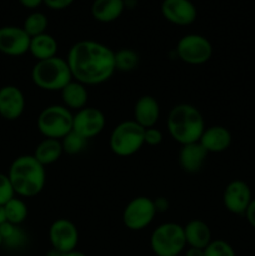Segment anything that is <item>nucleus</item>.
Wrapping results in <instances>:
<instances>
[{"instance_id": "1", "label": "nucleus", "mask_w": 255, "mask_h": 256, "mask_svg": "<svg viewBox=\"0 0 255 256\" xmlns=\"http://www.w3.org/2000/svg\"><path fill=\"white\" fill-rule=\"evenodd\" d=\"M115 52L95 40H80L70 48L66 62L72 79L84 85H99L114 75Z\"/></svg>"}, {"instance_id": "2", "label": "nucleus", "mask_w": 255, "mask_h": 256, "mask_svg": "<svg viewBox=\"0 0 255 256\" xmlns=\"http://www.w3.org/2000/svg\"><path fill=\"white\" fill-rule=\"evenodd\" d=\"M15 194L22 198H32L42 192L46 182L45 166L34 155H22L14 159L8 172Z\"/></svg>"}, {"instance_id": "3", "label": "nucleus", "mask_w": 255, "mask_h": 256, "mask_svg": "<svg viewBox=\"0 0 255 256\" xmlns=\"http://www.w3.org/2000/svg\"><path fill=\"white\" fill-rule=\"evenodd\" d=\"M166 125L170 136L180 145L199 142L205 130L202 112L190 104L175 105L170 110Z\"/></svg>"}, {"instance_id": "4", "label": "nucleus", "mask_w": 255, "mask_h": 256, "mask_svg": "<svg viewBox=\"0 0 255 256\" xmlns=\"http://www.w3.org/2000/svg\"><path fill=\"white\" fill-rule=\"evenodd\" d=\"M32 80L45 92H62L72 79L66 59L60 56L40 60L32 70Z\"/></svg>"}, {"instance_id": "5", "label": "nucleus", "mask_w": 255, "mask_h": 256, "mask_svg": "<svg viewBox=\"0 0 255 256\" xmlns=\"http://www.w3.org/2000/svg\"><path fill=\"white\" fill-rule=\"evenodd\" d=\"M144 135L145 129L134 120L120 122L110 135V149L118 156H132L145 144Z\"/></svg>"}, {"instance_id": "6", "label": "nucleus", "mask_w": 255, "mask_h": 256, "mask_svg": "<svg viewBox=\"0 0 255 256\" xmlns=\"http://www.w3.org/2000/svg\"><path fill=\"white\" fill-rule=\"evenodd\" d=\"M150 246L155 256H176L186 248L184 226L176 222L159 225L150 236Z\"/></svg>"}, {"instance_id": "7", "label": "nucleus", "mask_w": 255, "mask_h": 256, "mask_svg": "<svg viewBox=\"0 0 255 256\" xmlns=\"http://www.w3.org/2000/svg\"><path fill=\"white\" fill-rule=\"evenodd\" d=\"M74 114L64 105H50L38 118V129L48 139L62 140L72 130Z\"/></svg>"}, {"instance_id": "8", "label": "nucleus", "mask_w": 255, "mask_h": 256, "mask_svg": "<svg viewBox=\"0 0 255 256\" xmlns=\"http://www.w3.org/2000/svg\"><path fill=\"white\" fill-rule=\"evenodd\" d=\"M176 54L185 64L202 65L212 58V45L208 38L202 35L188 34L178 42Z\"/></svg>"}, {"instance_id": "9", "label": "nucleus", "mask_w": 255, "mask_h": 256, "mask_svg": "<svg viewBox=\"0 0 255 256\" xmlns=\"http://www.w3.org/2000/svg\"><path fill=\"white\" fill-rule=\"evenodd\" d=\"M154 200L146 196H136L130 200L122 212V222L132 232H140L149 226L156 215Z\"/></svg>"}, {"instance_id": "10", "label": "nucleus", "mask_w": 255, "mask_h": 256, "mask_svg": "<svg viewBox=\"0 0 255 256\" xmlns=\"http://www.w3.org/2000/svg\"><path fill=\"white\" fill-rule=\"evenodd\" d=\"M105 115L98 108L85 106L78 110L72 119V130L85 139L98 136L105 128Z\"/></svg>"}, {"instance_id": "11", "label": "nucleus", "mask_w": 255, "mask_h": 256, "mask_svg": "<svg viewBox=\"0 0 255 256\" xmlns=\"http://www.w3.org/2000/svg\"><path fill=\"white\" fill-rule=\"evenodd\" d=\"M49 240L52 249L65 254L76 249L79 242V232L74 222L62 218L50 225Z\"/></svg>"}, {"instance_id": "12", "label": "nucleus", "mask_w": 255, "mask_h": 256, "mask_svg": "<svg viewBox=\"0 0 255 256\" xmlns=\"http://www.w3.org/2000/svg\"><path fill=\"white\" fill-rule=\"evenodd\" d=\"M32 38L22 26L6 25L0 28V52L8 56H22L29 52Z\"/></svg>"}, {"instance_id": "13", "label": "nucleus", "mask_w": 255, "mask_h": 256, "mask_svg": "<svg viewBox=\"0 0 255 256\" xmlns=\"http://www.w3.org/2000/svg\"><path fill=\"white\" fill-rule=\"evenodd\" d=\"M162 14L174 25L188 26L198 18V10L192 0H162Z\"/></svg>"}, {"instance_id": "14", "label": "nucleus", "mask_w": 255, "mask_h": 256, "mask_svg": "<svg viewBox=\"0 0 255 256\" xmlns=\"http://www.w3.org/2000/svg\"><path fill=\"white\" fill-rule=\"evenodd\" d=\"M25 109V96L15 85L0 88V116L5 120L19 119Z\"/></svg>"}, {"instance_id": "15", "label": "nucleus", "mask_w": 255, "mask_h": 256, "mask_svg": "<svg viewBox=\"0 0 255 256\" xmlns=\"http://www.w3.org/2000/svg\"><path fill=\"white\" fill-rule=\"evenodd\" d=\"M222 202L226 210L232 214H245L248 206L252 202V192L246 182L234 180L225 188Z\"/></svg>"}, {"instance_id": "16", "label": "nucleus", "mask_w": 255, "mask_h": 256, "mask_svg": "<svg viewBox=\"0 0 255 256\" xmlns=\"http://www.w3.org/2000/svg\"><path fill=\"white\" fill-rule=\"evenodd\" d=\"M160 116V106L158 100L150 95L139 98L134 106V122L144 129L154 128Z\"/></svg>"}, {"instance_id": "17", "label": "nucleus", "mask_w": 255, "mask_h": 256, "mask_svg": "<svg viewBox=\"0 0 255 256\" xmlns=\"http://www.w3.org/2000/svg\"><path fill=\"white\" fill-rule=\"evenodd\" d=\"M199 142L206 150L208 154L209 152H222L232 144V134L226 128L219 126V125L205 128Z\"/></svg>"}, {"instance_id": "18", "label": "nucleus", "mask_w": 255, "mask_h": 256, "mask_svg": "<svg viewBox=\"0 0 255 256\" xmlns=\"http://www.w3.org/2000/svg\"><path fill=\"white\" fill-rule=\"evenodd\" d=\"M206 155L208 152L199 142L182 145L179 152V164L184 172H189V174H195L202 168Z\"/></svg>"}, {"instance_id": "19", "label": "nucleus", "mask_w": 255, "mask_h": 256, "mask_svg": "<svg viewBox=\"0 0 255 256\" xmlns=\"http://www.w3.org/2000/svg\"><path fill=\"white\" fill-rule=\"evenodd\" d=\"M186 246L205 249L212 242V232L206 222L194 219L184 226Z\"/></svg>"}, {"instance_id": "20", "label": "nucleus", "mask_w": 255, "mask_h": 256, "mask_svg": "<svg viewBox=\"0 0 255 256\" xmlns=\"http://www.w3.org/2000/svg\"><path fill=\"white\" fill-rule=\"evenodd\" d=\"M124 9V0H94L92 15L96 22H112L122 16Z\"/></svg>"}, {"instance_id": "21", "label": "nucleus", "mask_w": 255, "mask_h": 256, "mask_svg": "<svg viewBox=\"0 0 255 256\" xmlns=\"http://www.w3.org/2000/svg\"><path fill=\"white\" fill-rule=\"evenodd\" d=\"M60 92H62L64 106L69 110H76L78 112V110L86 106L88 98H89L86 85L82 84L76 80H72Z\"/></svg>"}, {"instance_id": "22", "label": "nucleus", "mask_w": 255, "mask_h": 256, "mask_svg": "<svg viewBox=\"0 0 255 256\" xmlns=\"http://www.w3.org/2000/svg\"><path fill=\"white\" fill-rule=\"evenodd\" d=\"M56 52L58 42L50 34L44 32V34L38 35V36L30 39L29 52L38 62L56 56Z\"/></svg>"}, {"instance_id": "23", "label": "nucleus", "mask_w": 255, "mask_h": 256, "mask_svg": "<svg viewBox=\"0 0 255 256\" xmlns=\"http://www.w3.org/2000/svg\"><path fill=\"white\" fill-rule=\"evenodd\" d=\"M62 152H62V142L60 140L45 138L42 142H40L36 145L32 155H34V158L40 164L46 166V165H52L60 159Z\"/></svg>"}, {"instance_id": "24", "label": "nucleus", "mask_w": 255, "mask_h": 256, "mask_svg": "<svg viewBox=\"0 0 255 256\" xmlns=\"http://www.w3.org/2000/svg\"><path fill=\"white\" fill-rule=\"evenodd\" d=\"M0 235H2V245L10 250H19L26 246L29 242V236L26 232L20 228V225L5 222L0 226Z\"/></svg>"}, {"instance_id": "25", "label": "nucleus", "mask_w": 255, "mask_h": 256, "mask_svg": "<svg viewBox=\"0 0 255 256\" xmlns=\"http://www.w3.org/2000/svg\"><path fill=\"white\" fill-rule=\"evenodd\" d=\"M5 214H6V220L8 222H12V224L20 225L26 220L28 214V205L25 204L24 200L19 199V198H12V200L6 202L4 205Z\"/></svg>"}, {"instance_id": "26", "label": "nucleus", "mask_w": 255, "mask_h": 256, "mask_svg": "<svg viewBox=\"0 0 255 256\" xmlns=\"http://www.w3.org/2000/svg\"><path fill=\"white\" fill-rule=\"evenodd\" d=\"M115 70L122 72H132L139 65V55L135 50L122 48V49L115 52Z\"/></svg>"}, {"instance_id": "27", "label": "nucleus", "mask_w": 255, "mask_h": 256, "mask_svg": "<svg viewBox=\"0 0 255 256\" xmlns=\"http://www.w3.org/2000/svg\"><path fill=\"white\" fill-rule=\"evenodd\" d=\"M48 28V18L45 14L39 12H34L28 15L22 24V29L25 30L30 38L38 36V35L44 34Z\"/></svg>"}, {"instance_id": "28", "label": "nucleus", "mask_w": 255, "mask_h": 256, "mask_svg": "<svg viewBox=\"0 0 255 256\" xmlns=\"http://www.w3.org/2000/svg\"><path fill=\"white\" fill-rule=\"evenodd\" d=\"M60 142H62V152H64L65 154L69 155L80 154V152H84L88 146V139L82 138V135L75 132L74 130H72L69 134L65 135Z\"/></svg>"}, {"instance_id": "29", "label": "nucleus", "mask_w": 255, "mask_h": 256, "mask_svg": "<svg viewBox=\"0 0 255 256\" xmlns=\"http://www.w3.org/2000/svg\"><path fill=\"white\" fill-rule=\"evenodd\" d=\"M204 256H235V252L232 245L225 240H212L204 249Z\"/></svg>"}, {"instance_id": "30", "label": "nucleus", "mask_w": 255, "mask_h": 256, "mask_svg": "<svg viewBox=\"0 0 255 256\" xmlns=\"http://www.w3.org/2000/svg\"><path fill=\"white\" fill-rule=\"evenodd\" d=\"M15 195L16 194H15L9 176L0 172V205H5L9 200L15 198Z\"/></svg>"}, {"instance_id": "31", "label": "nucleus", "mask_w": 255, "mask_h": 256, "mask_svg": "<svg viewBox=\"0 0 255 256\" xmlns=\"http://www.w3.org/2000/svg\"><path fill=\"white\" fill-rule=\"evenodd\" d=\"M144 140L145 144L150 145V146H156V145H159L162 142V132L155 126L145 129Z\"/></svg>"}, {"instance_id": "32", "label": "nucleus", "mask_w": 255, "mask_h": 256, "mask_svg": "<svg viewBox=\"0 0 255 256\" xmlns=\"http://www.w3.org/2000/svg\"><path fill=\"white\" fill-rule=\"evenodd\" d=\"M74 0H44V4L52 10H64L69 8Z\"/></svg>"}, {"instance_id": "33", "label": "nucleus", "mask_w": 255, "mask_h": 256, "mask_svg": "<svg viewBox=\"0 0 255 256\" xmlns=\"http://www.w3.org/2000/svg\"><path fill=\"white\" fill-rule=\"evenodd\" d=\"M245 215H246V219L249 222V224L252 228H255V199L252 200V202L248 206L246 212H245Z\"/></svg>"}, {"instance_id": "34", "label": "nucleus", "mask_w": 255, "mask_h": 256, "mask_svg": "<svg viewBox=\"0 0 255 256\" xmlns=\"http://www.w3.org/2000/svg\"><path fill=\"white\" fill-rule=\"evenodd\" d=\"M154 205L156 212H165L169 209V202L165 198H158L156 200H154Z\"/></svg>"}, {"instance_id": "35", "label": "nucleus", "mask_w": 255, "mask_h": 256, "mask_svg": "<svg viewBox=\"0 0 255 256\" xmlns=\"http://www.w3.org/2000/svg\"><path fill=\"white\" fill-rule=\"evenodd\" d=\"M19 2L26 9H36L44 2V0H19Z\"/></svg>"}, {"instance_id": "36", "label": "nucleus", "mask_w": 255, "mask_h": 256, "mask_svg": "<svg viewBox=\"0 0 255 256\" xmlns=\"http://www.w3.org/2000/svg\"><path fill=\"white\" fill-rule=\"evenodd\" d=\"M184 256H204V249H198V248H188L185 250Z\"/></svg>"}, {"instance_id": "37", "label": "nucleus", "mask_w": 255, "mask_h": 256, "mask_svg": "<svg viewBox=\"0 0 255 256\" xmlns=\"http://www.w3.org/2000/svg\"><path fill=\"white\" fill-rule=\"evenodd\" d=\"M8 220H6V214H5V209H4V205H0V226L2 224H5Z\"/></svg>"}, {"instance_id": "38", "label": "nucleus", "mask_w": 255, "mask_h": 256, "mask_svg": "<svg viewBox=\"0 0 255 256\" xmlns=\"http://www.w3.org/2000/svg\"><path fill=\"white\" fill-rule=\"evenodd\" d=\"M45 256H64V254H62V252H60L59 250H56V249H50L49 252H46V254H45Z\"/></svg>"}, {"instance_id": "39", "label": "nucleus", "mask_w": 255, "mask_h": 256, "mask_svg": "<svg viewBox=\"0 0 255 256\" xmlns=\"http://www.w3.org/2000/svg\"><path fill=\"white\" fill-rule=\"evenodd\" d=\"M64 256H86L84 254V252H78L76 249L72 250V252H65Z\"/></svg>"}, {"instance_id": "40", "label": "nucleus", "mask_w": 255, "mask_h": 256, "mask_svg": "<svg viewBox=\"0 0 255 256\" xmlns=\"http://www.w3.org/2000/svg\"><path fill=\"white\" fill-rule=\"evenodd\" d=\"M0 246H2V235H0Z\"/></svg>"}, {"instance_id": "41", "label": "nucleus", "mask_w": 255, "mask_h": 256, "mask_svg": "<svg viewBox=\"0 0 255 256\" xmlns=\"http://www.w3.org/2000/svg\"><path fill=\"white\" fill-rule=\"evenodd\" d=\"M176 256H182V255H176Z\"/></svg>"}]
</instances>
